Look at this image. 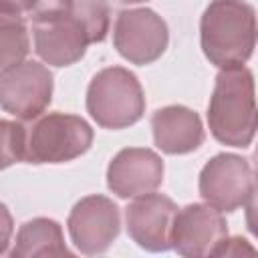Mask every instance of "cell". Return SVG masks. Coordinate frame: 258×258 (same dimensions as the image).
Returning a JSON list of instances; mask_svg holds the SVG:
<instances>
[{
    "label": "cell",
    "mask_w": 258,
    "mask_h": 258,
    "mask_svg": "<svg viewBox=\"0 0 258 258\" xmlns=\"http://www.w3.org/2000/svg\"><path fill=\"white\" fill-rule=\"evenodd\" d=\"M93 143L91 125L71 113H46L36 117L32 127L26 131L24 161L42 163H67L89 151Z\"/></svg>",
    "instance_id": "4"
},
{
    "label": "cell",
    "mask_w": 258,
    "mask_h": 258,
    "mask_svg": "<svg viewBox=\"0 0 258 258\" xmlns=\"http://www.w3.org/2000/svg\"><path fill=\"white\" fill-rule=\"evenodd\" d=\"M206 58L218 69L244 64L256 46V12L246 0H212L200 20Z\"/></svg>",
    "instance_id": "1"
},
{
    "label": "cell",
    "mask_w": 258,
    "mask_h": 258,
    "mask_svg": "<svg viewBox=\"0 0 258 258\" xmlns=\"http://www.w3.org/2000/svg\"><path fill=\"white\" fill-rule=\"evenodd\" d=\"M12 232H14V222H12L10 210L6 208V204L0 202V254H4L8 250Z\"/></svg>",
    "instance_id": "20"
},
{
    "label": "cell",
    "mask_w": 258,
    "mask_h": 258,
    "mask_svg": "<svg viewBox=\"0 0 258 258\" xmlns=\"http://www.w3.org/2000/svg\"><path fill=\"white\" fill-rule=\"evenodd\" d=\"M169 30L165 20L151 8H131L119 12L113 28L117 52L131 64H151L167 48Z\"/></svg>",
    "instance_id": "7"
},
{
    "label": "cell",
    "mask_w": 258,
    "mask_h": 258,
    "mask_svg": "<svg viewBox=\"0 0 258 258\" xmlns=\"http://www.w3.org/2000/svg\"><path fill=\"white\" fill-rule=\"evenodd\" d=\"M208 125L224 145L248 147L256 133L254 75L248 67L220 69L208 105Z\"/></svg>",
    "instance_id": "2"
},
{
    "label": "cell",
    "mask_w": 258,
    "mask_h": 258,
    "mask_svg": "<svg viewBox=\"0 0 258 258\" xmlns=\"http://www.w3.org/2000/svg\"><path fill=\"white\" fill-rule=\"evenodd\" d=\"M64 244L62 228L50 218H32L24 222L16 234L12 258H40V256H71Z\"/></svg>",
    "instance_id": "14"
},
{
    "label": "cell",
    "mask_w": 258,
    "mask_h": 258,
    "mask_svg": "<svg viewBox=\"0 0 258 258\" xmlns=\"http://www.w3.org/2000/svg\"><path fill=\"white\" fill-rule=\"evenodd\" d=\"M52 73L38 60H20L0 71V107L20 121L40 117L52 101Z\"/></svg>",
    "instance_id": "5"
},
{
    "label": "cell",
    "mask_w": 258,
    "mask_h": 258,
    "mask_svg": "<svg viewBox=\"0 0 258 258\" xmlns=\"http://www.w3.org/2000/svg\"><path fill=\"white\" fill-rule=\"evenodd\" d=\"M28 50L30 38L24 16L0 10V69L24 60Z\"/></svg>",
    "instance_id": "15"
},
{
    "label": "cell",
    "mask_w": 258,
    "mask_h": 258,
    "mask_svg": "<svg viewBox=\"0 0 258 258\" xmlns=\"http://www.w3.org/2000/svg\"><path fill=\"white\" fill-rule=\"evenodd\" d=\"M24 141L26 127L16 121L0 119V171L24 161Z\"/></svg>",
    "instance_id": "17"
},
{
    "label": "cell",
    "mask_w": 258,
    "mask_h": 258,
    "mask_svg": "<svg viewBox=\"0 0 258 258\" xmlns=\"http://www.w3.org/2000/svg\"><path fill=\"white\" fill-rule=\"evenodd\" d=\"M71 12L85 24L91 42H103L109 32V4L107 0H73Z\"/></svg>",
    "instance_id": "16"
},
{
    "label": "cell",
    "mask_w": 258,
    "mask_h": 258,
    "mask_svg": "<svg viewBox=\"0 0 258 258\" xmlns=\"http://www.w3.org/2000/svg\"><path fill=\"white\" fill-rule=\"evenodd\" d=\"M71 240L81 254L95 256L109 250L121 230V214L107 196H87L79 200L67 220Z\"/></svg>",
    "instance_id": "8"
},
{
    "label": "cell",
    "mask_w": 258,
    "mask_h": 258,
    "mask_svg": "<svg viewBox=\"0 0 258 258\" xmlns=\"http://www.w3.org/2000/svg\"><path fill=\"white\" fill-rule=\"evenodd\" d=\"M32 32L36 54L52 67L75 64L85 56L87 46L93 44L85 24L71 10L52 20L32 22Z\"/></svg>",
    "instance_id": "12"
},
{
    "label": "cell",
    "mask_w": 258,
    "mask_h": 258,
    "mask_svg": "<svg viewBox=\"0 0 258 258\" xmlns=\"http://www.w3.org/2000/svg\"><path fill=\"white\" fill-rule=\"evenodd\" d=\"M200 196L220 212H234L254 200L256 181L248 159L236 153L214 155L200 171Z\"/></svg>",
    "instance_id": "6"
},
{
    "label": "cell",
    "mask_w": 258,
    "mask_h": 258,
    "mask_svg": "<svg viewBox=\"0 0 258 258\" xmlns=\"http://www.w3.org/2000/svg\"><path fill=\"white\" fill-rule=\"evenodd\" d=\"M87 111L103 129H125L145 113V95L137 77L123 67L99 71L87 89Z\"/></svg>",
    "instance_id": "3"
},
{
    "label": "cell",
    "mask_w": 258,
    "mask_h": 258,
    "mask_svg": "<svg viewBox=\"0 0 258 258\" xmlns=\"http://www.w3.org/2000/svg\"><path fill=\"white\" fill-rule=\"evenodd\" d=\"M0 10L14 12V14H26V0H0Z\"/></svg>",
    "instance_id": "21"
},
{
    "label": "cell",
    "mask_w": 258,
    "mask_h": 258,
    "mask_svg": "<svg viewBox=\"0 0 258 258\" xmlns=\"http://www.w3.org/2000/svg\"><path fill=\"white\" fill-rule=\"evenodd\" d=\"M244 252L254 254V248H252L244 238H228V236H226V238L218 244V248L214 250L212 256H240V254H244Z\"/></svg>",
    "instance_id": "19"
},
{
    "label": "cell",
    "mask_w": 258,
    "mask_h": 258,
    "mask_svg": "<svg viewBox=\"0 0 258 258\" xmlns=\"http://www.w3.org/2000/svg\"><path fill=\"white\" fill-rule=\"evenodd\" d=\"M226 236V218L210 204H189L175 212L171 226V248L181 256H212Z\"/></svg>",
    "instance_id": "9"
},
{
    "label": "cell",
    "mask_w": 258,
    "mask_h": 258,
    "mask_svg": "<svg viewBox=\"0 0 258 258\" xmlns=\"http://www.w3.org/2000/svg\"><path fill=\"white\" fill-rule=\"evenodd\" d=\"M163 181V161L147 147L121 149L107 167V187L121 200L155 191Z\"/></svg>",
    "instance_id": "11"
},
{
    "label": "cell",
    "mask_w": 258,
    "mask_h": 258,
    "mask_svg": "<svg viewBox=\"0 0 258 258\" xmlns=\"http://www.w3.org/2000/svg\"><path fill=\"white\" fill-rule=\"evenodd\" d=\"M121 4H139V2H145V0H119Z\"/></svg>",
    "instance_id": "22"
},
{
    "label": "cell",
    "mask_w": 258,
    "mask_h": 258,
    "mask_svg": "<svg viewBox=\"0 0 258 258\" xmlns=\"http://www.w3.org/2000/svg\"><path fill=\"white\" fill-rule=\"evenodd\" d=\"M151 131L157 149L167 155H183L196 151L204 139L202 119L183 105H167L151 115Z\"/></svg>",
    "instance_id": "13"
},
{
    "label": "cell",
    "mask_w": 258,
    "mask_h": 258,
    "mask_svg": "<svg viewBox=\"0 0 258 258\" xmlns=\"http://www.w3.org/2000/svg\"><path fill=\"white\" fill-rule=\"evenodd\" d=\"M73 6V0H26V14L32 22H44L67 14Z\"/></svg>",
    "instance_id": "18"
},
{
    "label": "cell",
    "mask_w": 258,
    "mask_h": 258,
    "mask_svg": "<svg viewBox=\"0 0 258 258\" xmlns=\"http://www.w3.org/2000/svg\"><path fill=\"white\" fill-rule=\"evenodd\" d=\"M177 206L163 194H143L133 198L125 208V224L131 240L149 252H165L171 248V226Z\"/></svg>",
    "instance_id": "10"
}]
</instances>
